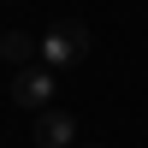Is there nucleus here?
Instances as JSON below:
<instances>
[{"label":"nucleus","mask_w":148,"mask_h":148,"mask_svg":"<svg viewBox=\"0 0 148 148\" xmlns=\"http://www.w3.org/2000/svg\"><path fill=\"white\" fill-rule=\"evenodd\" d=\"M95 148H101V142H95Z\"/></svg>","instance_id":"39448f33"},{"label":"nucleus","mask_w":148,"mask_h":148,"mask_svg":"<svg viewBox=\"0 0 148 148\" xmlns=\"http://www.w3.org/2000/svg\"><path fill=\"white\" fill-rule=\"evenodd\" d=\"M0 59H12V65H30V59H36V36L6 30V36H0Z\"/></svg>","instance_id":"20e7f679"},{"label":"nucleus","mask_w":148,"mask_h":148,"mask_svg":"<svg viewBox=\"0 0 148 148\" xmlns=\"http://www.w3.org/2000/svg\"><path fill=\"white\" fill-rule=\"evenodd\" d=\"M30 136H36V148H77V119L59 113V107H42Z\"/></svg>","instance_id":"7ed1b4c3"},{"label":"nucleus","mask_w":148,"mask_h":148,"mask_svg":"<svg viewBox=\"0 0 148 148\" xmlns=\"http://www.w3.org/2000/svg\"><path fill=\"white\" fill-rule=\"evenodd\" d=\"M53 89H59V77H53L47 65H18V77H12V101L30 107V113L53 107Z\"/></svg>","instance_id":"f03ea898"},{"label":"nucleus","mask_w":148,"mask_h":148,"mask_svg":"<svg viewBox=\"0 0 148 148\" xmlns=\"http://www.w3.org/2000/svg\"><path fill=\"white\" fill-rule=\"evenodd\" d=\"M36 53H42L47 71H71V65H83V59H89V30H83L77 18H65V24H53V30L36 42Z\"/></svg>","instance_id":"f257e3e1"}]
</instances>
